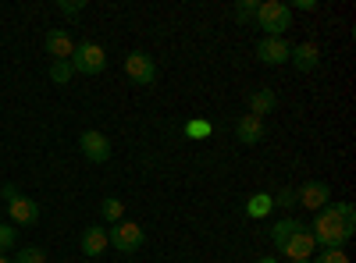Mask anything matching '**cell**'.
Wrapping results in <instances>:
<instances>
[{"label":"cell","mask_w":356,"mask_h":263,"mask_svg":"<svg viewBox=\"0 0 356 263\" xmlns=\"http://www.w3.org/2000/svg\"><path fill=\"white\" fill-rule=\"evenodd\" d=\"M107 242H111L118 253H136V249L146 242V231H143L136 221H118V224H111V231H107Z\"/></svg>","instance_id":"obj_5"},{"label":"cell","mask_w":356,"mask_h":263,"mask_svg":"<svg viewBox=\"0 0 356 263\" xmlns=\"http://www.w3.org/2000/svg\"><path fill=\"white\" fill-rule=\"evenodd\" d=\"M82 256H100V253H107V228H100V224H93V228H86L82 231Z\"/></svg>","instance_id":"obj_13"},{"label":"cell","mask_w":356,"mask_h":263,"mask_svg":"<svg viewBox=\"0 0 356 263\" xmlns=\"http://www.w3.org/2000/svg\"><path fill=\"white\" fill-rule=\"evenodd\" d=\"M0 263H11V260H8V256H4V253H0Z\"/></svg>","instance_id":"obj_29"},{"label":"cell","mask_w":356,"mask_h":263,"mask_svg":"<svg viewBox=\"0 0 356 263\" xmlns=\"http://www.w3.org/2000/svg\"><path fill=\"white\" fill-rule=\"evenodd\" d=\"M68 65H72V71H79V75H100V71L107 68V53H104L100 43L82 40V43H75V53H72Z\"/></svg>","instance_id":"obj_3"},{"label":"cell","mask_w":356,"mask_h":263,"mask_svg":"<svg viewBox=\"0 0 356 263\" xmlns=\"http://www.w3.org/2000/svg\"><path fill=\"white\" fill-rule=\"evenodd\" d=\"M271 203H278V207H285V210L300 207V203H296V189H278V196H271Z\"/></svg>","instance_id":"obj_25"},{"label":"cell","mask_w":356,"mask_h":263,"mask_svg":"<svg viewBox=\"0 0 356 263\" xmlns=\"http://www.w3.org/2000/svg\"><path fill=\"white\" fill-rule=\"evenodd\" d=\"M253 263H282V260H275V256H260V260H253Z\"/></svg>","instance_id":"obj_28"},{"label":"cell","mask_w":356,"mask_h":263,"mask_svg":"<svg viewBox=\"0 0 356 263\" xmlns=\"http://www.w3.org/2000/svg\"><path fill=\"white\" fill-rule=\"evenodd\" d=\"M314 249H317V242H314V235H310L307 228H303V231H296V235L282 246V253H285L289 260H310Z\"/></svg>","instance_id":"obj_11"},{"label":"cell","mask_w":356,"mask_h":263,"mask_svg":"<svg viewBox=\"0 0 356 263\" xmlns=\"http://www.w3.org/2000/svg\"><path fill=\"white\" fill-rule=\"evenodd\" d=\"M235 139H239L243 146H257L264 139V121L253 118V114H243V118L235 121Z\"/></svg>","instance_id":"obj_12"},{"label":"cell","mask_w":356,"mask_h":263,"mask_svg":"<svg viewBox=\"0 0 356 263\" xmlns=\"http://www.w3.org/2000/svg\"><path fill=\"white\" fill-rule=\"evenodd\" d=\"M310 263H349V256H346V249H324L317 260H310Z\"/></svg>","instance_id":"obj_24"},{"label":"cell","mask_w":356,"mask_h":263,"mask_svg":"<svg viewBox=\"0 0 356 263\" xmlns=\"http://www.w3.org/2000/svg\"><path fill=\"white\" fill-rule=\"evenodd\" d=\"M57 11H65V15H79V11H86V0H61V4H57Z\"/></svg>","instance_id":"obj_26"},{"label":"cell","mask_w":356,"mask_h":263,"mask_svg":"<svg viewBox=\"0 0 356 263\" xmlns=\"http://www.w3.org/2000/svg\"><path fill=\"white\" fill-rule=\"evenodd\" d=\"M289 263H310V260H289Z\"/></svg>","instance_id":"obj_30"},{"label":"cell","mask_w":356,"mask_h":263,"mask_svg":"<svg viewBox=\"0 0 356 263\" xmlns=\"http://www.w3.org/2000/svg\"><path fill=\"white\" fill-rule=\"evenodd\" d=\"M267 36H285V28H292V8L282 0H264L257 4V18H253Z\"/></svg>","instance_id":"obj_2"},{"label":"cell","mask_w":356,"mask_h":263,"mask_svg":"<svg viewBox=\"0 0 356 263\" xmlns=\"http://www.w3.org/2000/svg\"><path fill=\"white\" fill-rule=\"evenodd\" d=\"M211 132H214V125H211V121H203V118L186 121V135H189V139H207Z\"/></svg>","instance_id":"obj_20"},{"label":"cell","mask_w":356,"mask_h":263,"mask_svg":"<svg viewBox=\"0 0 356 263\" xmlns=\"http://www.w3.org/2000/svg\"><path fill=\"white\" fill-rule=\"evenodd\" d=\"M72 75H75V71H72V65H68V61H50V78H54L57 85H68V82H72Z\"/></svg>","instance_id":"obj_19"},{"label":"cell","mask_w":356,"mask_h":263,"mask_svg":"<svg viewBox=\"0 0 356 263\" xmlns=\"http://www.w3.org/2000/svg\"><path fill=\"white\" fill-rule=\"evenodd\" d=\"M275 103H278V93H275V90H257V93L250 96V114L264 121V114H271Z\"/></svg>","instance_id":"obj_15"},{"label":"cell","mask_w":356,"mask_h":263,"mask_svg":"<svg viewBox=\"0 0 356 263\" xmlns=\"http://www.w3.org/2000/svg\"><path fill=\"white\" fill-rule=\"evenodd\" d=\"M43 46L50 53V61H72V53H75V40H72L68 28H50Z\"/></svg>","instance_id":"obj_9"},{"label":"cell","mask_w":356,"mask_h":263,"mask_svg":"<svg viewBox=\"0 0 356 263\" xmlns=\"http://www.w3.org/2000/svg\"><path fill=\"white\" fill-rule=\"evenodd\" d=\"M100 214H104L107 224H118V221L125 217V203H122V199H114V196H107V199L100 203Z\"/></svg>","instance_id":"obj_18"},{"label":"cell","mask_w":356,"mask_h":263,"mask_svg":"<svg viewBox=\"0 0 356 263\" xmlns=\"http://www.w3.org/2000/svg\"><path fill=\"white\" fill-rule=\"evenodd\" d=\"M79 150H82V157H86V160H93V164H107V160H111V139H107L104 132H97V128H89V132H82V135H79Z\"/></svg>","instance_id":"obj_7"},{"label":"cell","mask_w":356,"mask_h":263,"mask_svg":"<svg viewBox=\"0 0 356 263\" xmlns=\"http://www.w3.org/2000/svg\"><path fill=\"white\" fill-rule=\"evenodd\" d=\"M0 196L8 199V214H11V224H22V228H29V224H36V221H40V203H36V199H29V196H22L15 185H4V189H0Z\"/></svg>","instance_id":"obj_4"},{"label":"cell","mask_w":356,"mask_h":263,"mask_svg":"<svg viewBox=\"0 0 356 263\" xmlns=\"http://www.w3.org/2000/svg\"><path fill=\"white\" fill-rule=\"evenodd\" d=\"M289 61L300 68V71H314L321 65V50H317V43H300V46L289 53Z\"/></svg>","instance_id":"obj_14"},{"label":"cell","mask_w":356,"mask_h":263,"mask_svg":"<svg viewBox=\"0 0 356 263\" xmlns=\"http://www.w3.org/2000/svg\"><path fill=\"white\" fill-rule=\"evenodd\" d=\"M11 263H47V253H43L40 246H25V249H22V253H18Z\"/></svg>","instance_id":"obj_21"},{"label":"cell","mask_w":356,"mask_h":263,"mask_svg":"<svg viewBox=\"0 0 356 263\" xmlns=\"http://www.w3.org/2000/svg\"><path fill=\"white\" fill-rule=\"evenodd\" d=\"M271 207H275L271 196L257 192V196H250V203H246V214H250V217H267V214H271Z\"/></svg>","instance_id":"obj_17"},{"label":"cell","mask_w":356,"mask_h":263,"mask_svg":"<svg viewBox=\"0 0 356 263\" xmlns=\"http://www.w3.org/2000/svg\"><path fill=\"white\" fill-rule=\"evenodd\" d=\"M125 75L136 82V85H150L157 78V65H154V57L146 53V50H132L125 57Z\"/></svg>","instance_id":"obj_6"},{"label":"cell","mask_w":356,"mask_h":263,"mask_svg":"<svg viewBox=\"0 0 356 263\" xmlns=\"http://www.w3.org/2000/svg\"><path fill=\"white\" fill-rule=\"evenodd\" d=\"M303 228H307L303 221H296V217H282L278 224H271V242L282 249V246H285V242L296 235V231H303Z\"/></svg>","instance_id":"obj_16"},{"label":"cell","mask_w":356,"mask_h":263,"mask_svg":"<svg viewBox=\"0 0 356 263\" xmlns=\"http://www.w3.org/2000/svg\"><path fill=\"white\" fill-rule=\"evenodd\" d=\"M289 53H292V46H289L282 36H264V40L257 43V57H260L264 65H285Z\"/></svg>","instance_id":"obj_10"},{"label":"cell","mask_w":356,"mask_h":263,"mask_svg":"<svg viewBox=\"0 0 356 263\" xmlns=\"http://www.w3.org/2000/svg\"><path fill=\"white\" fill-rule=\"evenodd\" d=\"M296 203L307 210H321V207H328L332 203V185L328 182H307L296 189Z\"/></svg>","instance_id":"obj_8"},{"label":"cell","mask_w":356,"mask_h":263,"mask_svg":"<svg viewBox=\"0 0 356 263\" xmlns=\"http://www.w3.org/2000/svg\"><path fill=\"white\" fill-rule=\"evenodd\" d=\"M356 231V210L353 203H328V207L317 210V221H314V242L324 246V249H342Z\"/></svg>","instance_id":"obj_1"},{"label":"cell","mask_w":356,"mask_h":263,"mask_svg":"<svg viewBox=\"0 0 356 263\" xmlns=\"http://www.w3.org/2000/svg\"><path fill=\"white\" fill-rule=\"evenodd\" d=\"M15 242H18V228L15 224H0V253L15 249Z\"/></svg>","instance_id":"obj_22"},{"label":"cell","mask_w":356,"mask_h":263,"mask_svg":"<svg viewBox=\"0 0 356 263\" xmlns=\"http://www.w3.org/2000/svg\"><path fill=\"white\" fill-rule=\"evenodd\" d=\"M235 18H239V22H253L257 18V0H239V4H235Z\"/></svg>","instance_id":"obj_23"},{"label":"cell","mask_w":356,"mask_h":263,"mask_svg":"<svg viewBox=\"0 0 356 263\" xmlns=\"http://www.w3.org/2000/svg\"><path fill=\"white\" fill-rule=\"evenodd\" d=\"M296 8H300V11H314L317 0H296Z\"/></svg>","instance_id":"obj_27"}]
</instances>
